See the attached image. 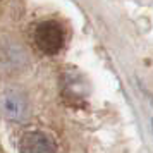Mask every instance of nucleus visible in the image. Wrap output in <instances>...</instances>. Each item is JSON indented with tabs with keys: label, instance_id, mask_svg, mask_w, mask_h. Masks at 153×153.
Returning <instances> with one entry per match:
<instances>
[{
	"label": "nucleus",
	"instance_id": "obj_1",
	"mask_svg": "<svg viewBox=\"0 0 153 153\" xmlns=\"http://www.w3.org/2000/svg\"><path fill=\"white\" fill-rule=\"evenodd\" d=\"M35 43L45 55H55L64 47V29L55 21H43L35 29Z\"/></svg>",
	"mask_w": 153,
	"mask_h": 153
},
{
	"label": "nucleus",
	"instance_id": "obj_2",
	"mask_svg": "<svg viewBox=\"0 0 153 153\" xmlns=\"http://www.w3.org/2000/svg\"><path fill=\"white\" fill-rule=\"evenodd\" d=\"M2 112H4V115L9 120H12V122H22L24 119L28 117V112H29L28 98L24 97L22 91H17V90L4 91V97H2Z\"/></svg>",
	"mask_w": 153,
	"mask_h": 153
},
{
	"label": "nucleus",
	"instance_id": "obj_3",
	"mask_svg": "<svg viewBox=\"0 0 153 153\" xmlns=\"http://www.w3.org/2000/svg\"><path fill=\"white\" fill-rule=\"evenodd\" d=\"M57 145L48 134L42 131L24 132L19 139V153H55Z\"/></svg>",
	"mask_w": 153,
	"mask_h": 153
},
{
	"label": "nucleus",
	"instance_id": "obj_4",
	"mask_svg": "<svg viewBox=\"0 0 153 153\" xmlns=\"http://www.w3.org/2000/svg\"><path fill=\"white\" fill-rule=\"evenodd\" d=\"M152 127H153V119H152Z\"/></svg>",
	"mask_w": 153,
	"mask_h": 153
}]
</instances>
